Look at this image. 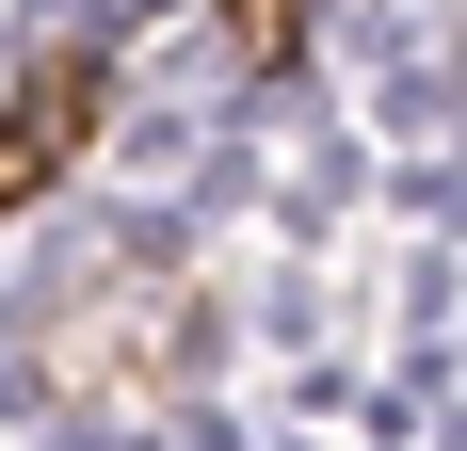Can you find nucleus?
Segmentation results:
<instances>
[{
    "label": "nucleus",
    "mask_w": 467,
    "mask_h": 451,
    "mask_svg": "<svg viewBox=\"0 0 467 451\" xmlns=\"http://www.w3.org/2000/svg\"><path fill=\"white\" fill-rule=\"evenodd\" d=\"M81 130H97V65H48V81H33V113L0 130V194H48V162H65Z\"/></svg>",
    "instance_id": "obj_1"
},
{
    "label": "nucleus",
    "mask_w": 467,
    "mask_h": 451,
    "mask_svg": "<svg viewBox=\"0 0 467 451\" xmlns=\"http://www.w3.org/2000/svg\"><path fill=\"white\" fill-rule=\"evenodd\" d=\"M226 33H242V48H258V65H275V48H290V33H306V0H242Z\"/></svg>",
    "instance_id": "obj_2"
}]
</instances>
